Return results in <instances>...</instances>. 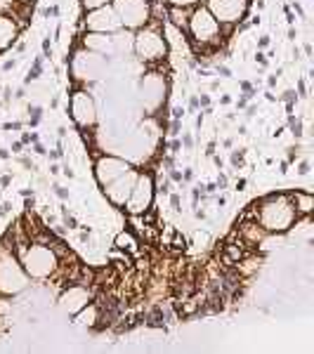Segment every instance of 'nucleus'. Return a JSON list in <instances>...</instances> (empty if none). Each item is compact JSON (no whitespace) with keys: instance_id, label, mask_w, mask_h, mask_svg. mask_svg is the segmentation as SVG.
Instances as JSON below:
<instances>
[{"instance_id":"0eeeda50","label":"nucleus","mask_w":314,"mask_h":354,"mask_svg":"<svg viewBox=\"0 0 314 354\" xmlns=\"http://www.w3.org/2000/svg\"><path fill=\"white\" fill-rule=\"evenodd\" d=\"M17 38V24L12 17H0V50L10 48Z\"/></svg>"},{"instance_id":"39448f33","label":"nucleus","mask_w":314,"mask_h":354,"mask_svg":"<svg viewBox=\"0 0 314 354\" xmlns=\"http://www.w3.org/2000/svg\"><path fill=\"white\" fill-rule=\"evenodd\" d=\"M88 26L95 28V31H116V28L123 24H121V19H118L116 10H111L104 5V8H97L95 12L90 15Z\"/></svg>"},{"instance_id":"20e7f679","label":"nucleus","mask_w":314,"mask_h":354,"mask_svg":"<svg viewBox=\"0 0 314 354\" xmlns=\"http://www.w3.org/2000/svg\"><path fill=\"white\" fill-rule=\"evenodd\" d=\"M246 8L248 0H208L210 15L218 21H227V24L241 21V17L246 15Z\"/></svg>"},{"instance_id":"7ed1b4c3","label":"nucleus","mask_w":314,"mask_h":354,"mask_svg":"<svg viewBox=\"0 0 314 354\" xmlns=\"http://www.w3.org/2000/svg\"><path fill=\"white\" fill-rule=\"evenodd\" d=\"M135 50L142 59H161L165 53V43L154 28H142L135 38Z\"/></svg>"},{"instance_id":"423d86ee","label":"nucleus","mask_w":314,"mask_h":354,"mask_svg":"<svg viewBox=\"0 0 314 354\" xmlns=\"http://www.w3.org/2000/svg\"><path fill=\"white\" fill-rule=\"evenodd\" d=\"M123 173H128V165L113 161V158H102L100 165H97V175H100L102 182H111L113 177H121Z\"/></svg>"},{"instance_id":"f03ea898","label":"nucleus","mask_w":314,"mask_h":354,"mask_svg":"<svg viewBox=\"0 0 314 354\" xmlns=\"http://www.w3.org/2000/svg\"><path fill=\"white\" fill-rule=\"evenodd\" d=\"M113 10H116L121 24L128 28H140L149 19V3L147 0H113Z\"/></svg>"},{"instance_id":"f257e3e1","label":"nucleus","mask_w":314,"mask_h":354,"mask_svg":"<svg viewBox=\"0 0 314 354\" xmlns=\"http://www.w3.org/2000/svg\"><path fill=\"white\" fill-rule=\"evenodd\" d=\"M190 31L192 38L201 45H210L220 41V21L210 15L208 8H196L190 17Z\"/></svg>"},{"instance_id":"9d476101","label":"nucleus","mask_w":314,"mask_h":354,"mask_svg":"<svg viewBox=\"0 0 314 354\" xmlns=\"http://www.w3.org/2000/svg\"><path fill=\"white\" fill-rule=\"evenodd\" d=\"M12 5V0H0V10H8Z\"/></svg>"},{"instance_id":"6e6552de","label":"nucleus","mask_w":314,"mask_h":354,"mask_svg":"<svg viewBox=\"0 0 314 354\" xmlns=\"http://www.w3.org/2000/svg\"><path fill=\"white\" fill-rule=\"evenodd\" d=\"M109 3V0H85V5H88L90 10H97V8H104V5Z\"/></svg>"},{"instance_id":"1a4fd4ad","label":"nucleus","mask_w":314,"mask_h":354,"mask_svg":"<svg viewBox=\"0 0 314 354\" xmlns=\"http://www.w3.org/2000/svg\"><path fill=\"white\" fill-rule=\"evenodd\" d=\"M170 3L178 5V8H180V5H192V3H196V0H170Z\"/></svg>"},{"instance_id":"9b49d317","label":"nucleus","mask_w":314,"mask_h":354,"mask_svg":"<svg viewBox=\"0 0 314 354\" xmlns=\"http://www.w3.org/2000/svg\"><path fill=\"white\" fill-rule=\"evenodd\" d=\"M21 3H28V0H21Z\"/></svg>"}]
</instances>
